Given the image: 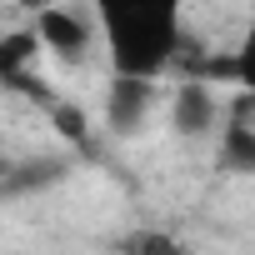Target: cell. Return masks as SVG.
I'll return each mask as SVG.
<instances>
[{
  "label": "cell",
  "mask_w": 255,
  "mask_h": 255,
  "mask_svg": "<svg viewBox=\"0 0 255 255\" xmlns=\"http://www.w3.org/2000/svg\"><path fill=\"white\" fill-rule=\"evenodd\" d=\"M220 125V105H215V90L200 80V75H190V80H180L175 85V95H170V130L175 135H185V140H200V135H210Z\"/></svg>",
  "instance_id": "4"
},
{
  "label": "cell",
  "mask_w": 255,
  "mask_h": 255,
  "mask_svg": "<svg viewBox=\"0 0 255 255\" xmlns=\"http://www.w3.org/2000/svg\"><path fill=\"white\" fill-rule=\"evenodd\" d=\"M125 255H180V245L160 230H140V235L125 240Z\"/></svg>",
  "instance_id": "9"
},
{
  "label": "cell",
  "mask_w": 255,
  "mask_h": 255,
  "mask_svg": "<svg viewBox=\"0 0 255 255\" xmlns=\"http://www.w3.org/2000/svg\"><path fill=\"white\" fill-rule=\"evenodd\" d=\"M35 40L55 65L75 70L100 45V20H95V10H80V5H45L35 15Z\"/></svg>",
  "instance_id": "2"
},
{
  "label": "cell",
  "mask_w": 255,
  "mask_h": 255,
  "mask_svg": "<svg viewBox=\"0 0 255 255\" xmlns=\"http://www.w3.org/2000/svg\"><path fill=\"white\" fill-rule=\"evenodd\" d=\"M110 75L160 80L185 50V10L175 0H105L95 5Z\"/></svg>",
  "instance_id": "1"
},
{
  "label": "cell",
  "mask_w": 255,
  "mask_h": 255,
  "mask_svg": "<svg viewBox=\"0 0 255 255\" xmlns=\"http://www.w3.org/2000/svg\"><path fill=\"white\" fill-rule=\"evenodd\" d=\"M35 55H45V50H40V40H35V25L0 35V80H5V85H20V80H25V70L35 65Z\"/></svg>",
  "instance_id": "6"
},
{
  "label": "cell",
  "mask_w": 255,
  "mask_h": 255,
  "mask_svg": "<svg viewBox=\"0 0 255 255\" xmlns=\"http://www.w3.org/2000/svg\"><path fill=\"white\" fill-rule=\"evenodd\" d=\"M245 35H255V10H250V20H245Z\"/></svg>",
  "instance_id": "10"
},
{
  "label": "cell",
  "mask_w": 255,
  "mask_h": 255,
  "mask_svg": "<svg viewBox=\"0 0 255 255\" xmlns=\"http://www.w3.org/2000/svg\"><path fill=\"white\" fill-rule=\"evenodd\" d=\"M215 75L230 80V85H240V90L255 100V35H240V45L215 60Z\"/></svg>",
  "instance_id": "7"
},
{
  "label": "cell",
  "mask_w": 255,
  "mask_h": 255,
  "mask_svg": "<svg viewBox=\"0 0 255 255\" xmlns=\"http://www.w3.org/2000/svg\"><path fill=\"white\" fill-rule=\"evenodd\" d=\"M215 165L230 175H255V120H230L215 145Z\"/></svg>",
  "instance_id": "5"
},
{
  "label": "cell",
  "mask_w": 255,
  "mask_h": 255,
  "mask_svg": "<svg viewBox=\"0 0 255 255\" xmlns=\"http://www.w3.org/2000/svg\"><path fill=\"white\" fill-rule=\"evenodd\" d=\"M160 105V85L155 80H125V75H110L105 85V130L115 140H135L150 115Z\"/></svg>",
  "instance_id": "3"
},
{
  "label": "cell",
  "mask_w": 255,
  "mask_h": 255,
  "mask_svg": "<svg viewBox=\"0 0 255 255\" xmlns=\"http://www.w3.org/2000/svg\"><path fill=\"white\" fill-rule=\"evenodd\" d=\"M50 125L65 135V140H85L90 135V125H85V110L75 105V100H55L50 105Z\"/></svg>",
  "instance_id": "8"
}]
</instances>
